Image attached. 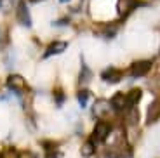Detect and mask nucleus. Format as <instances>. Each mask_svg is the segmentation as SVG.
Instances as JSON below:
<instances>
[{"label": "nucleus", "mask_w": 160, "mask_h": 158, "mask_svg": "<svg viewBox=\"0 0 160 158\" xmlns=\"http://www.w3.org/2000/svg\"><path fill=\"white\" fill-rule=\"evenodd\" d=\"M112 132V125H110L106 120H99V122L94 125V131H92V136H91V141L96 144V142H103L106 141V137L110 136Z\"/></svg>", "instance_id": "nucleus-1"}, {"label": "nucleus", "mask_w": 160, "mask_h": 158, "mask_svg": "<svg viewBox=\"0 0 160 158\" xmlns=\"http://www.w3.org/2000/svg\"><path fill=\"white\" fill-rule=\"evenodd\" d=\"M14 12H16V21L19 24H23V26H32V19H30V12H28V7H26V2L24 0H19L16 4V9H14Z\"/></svg>", "instance_id": "nucleus-2"}, {"label": "nucleus", "mask_w": 160, "mask_h": 158, "mask_svg": "<svg viewBox=\"0 0 160 158\" xmlns=\"http://www.w3.org/2000/svg\"><path fill=\"white\" fill-rule=\"evenodd\" d=\"M110 113H112V104L106 99H98L94 103V106H92V115L99 120H104Z\"/></svg>", "instance_id": "nucleus-3"}, {"label": "nucleus", "mask_w": 160, "mask_h": 158, "mask_svg": "<svg viewBox=\"0 0 160 158\" xmlns=\"http://www.w3.org/2000/svg\"><path fill=\"white\" fill-rule=\"evenodd\" d=\"M152 68H153V61H150V59L136 61V63L131 64V75L132 77H144Z\"/></svg>", "instance_id": "nucleus-4"}, {"label": "nucleus", "mask_w": 160, "mask_h": 158, "mask_svg": "<svg viewBox=\"0 0 160 158\" xmlns=\"http://www.w3.org/2000/svg\"><path fill=\"white\" fill-rule=\"evenodd\" d=\"M7 87L11 89V91L21 94V92L26 91V80L21 75H9L7 77Z\"/></svg>", "instance_id": "nucleus-5"}, {"label": "nucleus", "mask_w": 160, "mask_h": 158, "mask_svg": "<svg viewBox=\"0 0 160 158\" xmlns=\"http://www.w3.org/2000/svg\"><path fill=\"white\" fill-rule=\"evenodd\" d=\"M66 47H68V44H66L64 40H54V42H51V44L47 45V49H45V52H44V57L63 54V52L66 51Z\"/></svg>", "instance_id": "nucleus-6"}, {"label": "nucleus", "mask_w": 160, "mask_h": 158, "mask_svg": "<svg viewBox=\"0 0 160 158\" xmlns=\"http://www.w3.org/2000/svg\"><path fill=\"white\" fill-rule=\"evenodd\" d=\"M112 110L117 113H122V111H127V97H125L124 92H117L115 96H112Z\"/></svg>", "instance_id": "nucleus-7"}, {"label": "nucleus", "mask_w": 160, "mask_h": 158, "mask_svg": "<svg viewBox=\"0 0 160 158\" xmlns=\"http://www.w3.org/2000/svg\"><path fill=\"white\" fill-rule=\"evenodd\" d=\"M122 77H124V73L118 70V68H106V70L101 73V78L104 80V82L108 83H118L120 80H122Z\"/></svg>", "instance_id": "nucleus-8"}, {"label": "nucleus", "mask_w": 160, "mask_h": 158, "mask_svg": "<svg viewBox=\"0 0 160 158\" xmlns=\"http://www.w3.org/2000/svg\"><path fill=\"white\" fill-rule=\"evenodd\" d=\"M158 118H160V99H155V101L150 104V108H148L146 122H148V125H152V123L157 122Z\"/></svg>", "instance_id": "nucleus-9"}, {"label": "nucleus", "mask_w": 160, "mask_h": 158, "mask_svg": "<svg viewBox=\"0 0 160 158\" xmlns=\"http://www.w3.org/2000/svg\"><path fill=\"white\" fill-rule=\"evenodd\" d=\"M141 96H143V91L138 87L131 89V91L125 94V97H127V110H131V108H136V104L141 101Z\"/></svg>", "instance_id": "nucleus-10"}, {"label": "nucleus", "mask_w": 160, "mask_h": 158, "mask_svg": "<svg viewBox=\"0 0 160 158\" xmlns=\"http://www.w3.org/2000/svg\"><path fill=\"white\" fill-rule=\"evenodd\" d=\"M141 2L139 0H118V12L122 16H127L132 9H136Z\"/></svg>", "instance_id": "nucleus-11"}, {"label": "nucleus", "mask_w": 160, "mask_h": 158, "mask_svg": "<svg viewBox=\"0 0 160 158\" xmlns=\"http://www.w3.org/2000/svg\"><path fill=\"white\" fill-rule=\"evenodd\" d=\"M42 146H44L45 150V158H59L61 153L58 151V146H56V142H51V141H44L42 142Z\"/></svg>", "instance_id": "nucleus-12"}, {"label": "nucleus", "mask_w": 160, "mask_h": 158, "mask_svg": "<svg viewBox=\"0 0 160 158\" xmlns=\"http://www.w3.org/2000/svg\"><path fill=\"white\" fill-rule=\"evenodd\" d=\"M125 122H127L131 127H136L138 123H139V110L131 108V110L125 111Z\"/></svg>", "instance_id": "nucleus-13"}, {"label": "nucleus", "mask_w": 160, "mask_h": 158, "mask_svg": "<svg viewBox=\"0 0 160 158\" xmlns=\"http://www.w3.org/2000/svg\"><path fill=\"white\" fill-rule=\"evenodd\" d=\"M94 151H96V144H94L91 139H87V141L82 144V148H80V153H82V156H85V158L92 156V155H94Z\"/></svg>", "instance_id": "nucleus-14"}, {"label": "nucleus", "mask_w": 160, "mask_h": 158, "mask_svg": "<svg viewBox=\"0 0 160 158\" xmlns=\"http://www.w3.org/2000/svg\"><path fill=\"white\" fill-rule=\"evenodd\" d=\"M0 158H19V151L16 148H5L0 151Z\"/></svg>", "instance_id": "nucleus-15"}, {"label": "nucleus", "mask_w": 160, "mask_h": 158, "mask_svg": "<svg viewBox=\"0 0 160 158\" xmlns=\"http://www.w3.org/2000/svg\"><path fill=\"white\" fill-rule=\"evenodd\" d=\"M91 78H92V71L84 64V66H82V73H80V83H87Z\"/></svg>", "instance_id": "nucleus-16"}, {"label": "nucleus", "mask_w": 160, "mask_h": 158, "mask_svg": "<svg viewBox=\"0 0 160 158\" xmlns=\"http://www.w3.org/2000/svg\"><path fill=\"white\" fill-rule=\"evenodd\" d=\"M89 96H91V92L89 91H78V94H77V97H78V103L82 108H85V104H87L89 101Z\"/></svg>", "instance_id": "nucleus-17"}, {"label": "nucleus", "mask_w": 160, "mask_h": 158, "mask_svg": "<svg viewBox=\"0 0 160 158\" xmlns=\"http://www.w3.org/2000/svg\"><path fill=\"white\" fill-rule=\"evenodd\" d=\"M0 9L4 12H9L14 9V0H0Z\"/></svg>", "instance_id": "nucleus-18"}, {"label": "nucleus", "mask_w": 160, "mask_h": 158, "mask_svg": "<svg viewBox=\"0 0 160 158\" xmlns=\"http://www.w3.org/2000/svg\"><path fill=\"white\" fill-rule=\"evenodd\" d=\"M54 99H56V103H58V104H61V103L64 101V94H63V91H61L59 87L54 89Z\"/></svg>", "instance_id": "nucleus-19"}, {"label": "nucleus", "mask_w": 160, "mask_h": 158, "mask_svg": "<svg viewBox=\"0 0 160 158\" xmlns=\"http://www.w3.org/2000/svg\"><path fill=\"white\" fill-rule=\"evenodd\" d=\"M19 158H37V156L33 151H23V153H19Z\"/></svg>", "instance_id": "nucleus-20"}, {"label": "nucleus", "mask_w": 160, "mask_h": 158, "mask_svg": "<svg viewBox=\"0 0 160 158\" xmlns=\"http://www.w3.org/2000/svg\"><path fill=\"white\" fill-rule=\"evenodd\" d=\"M32 2H40V0H32Z\"/></svg>", "instance_id": "nucleus-21"}, {"label": "nucleus", "mask_w": 160, "mask_h": 158, "mask_svg": "<svg viewBox=\"0 0 160 158\" xmlns=\"http://www.w3.org/2000/svg\"><path fill=\"white\" fill-rule=\"evenodd\" d=\"M61 2H68V0H61Z\"/></svg>", "instance_id": "nucleus-22"}]
</instances>
